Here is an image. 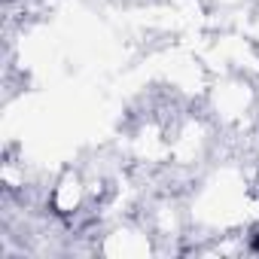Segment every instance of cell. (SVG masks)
<instances>
[{
	"instance_id": "1",
	"label": "cell",
	"mask_w": 259,
	"mask_h": 259,
	"mask_svg": "<svg viewBox=\"0 0 259 259\" xmlns=\"http://www.w3.org/2000/svg\"><path fill=\"white\" fill-rule=\"evenodd\" d=\"M253 250H259V235H256V238H253Z\"/></svg>"
}]
</instances>
